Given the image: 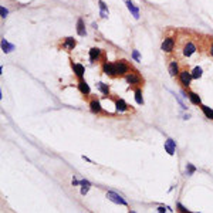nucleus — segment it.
I'll list each match as a JSON object with an SVG mask.
<instances>
[{
  "instance_id": "1",
  "label": "nucleus",
  "mask_w": 213,
  "mask_h": 213,
  "mask_svg": "<svg viewBox=\"0 0 213 213\" xmlns=\"http://www.w3.org/2000/svg\"><path fill=\"white\" fill-rule=\"evenodd\" d=\"M106 197H108V200L114 202L117 205H124V206L128 205L127 200H125L121 195H118V193H115V192H106Z\"/></svg>"
},
{
  "instance_id": "2",
  "label": "nucleus",
  "mask_w": 213,
  "mask_h": 213,
  "mask_svg": "<svg viewBox=\"0 0 213 213\" xmlns=\"http://www.w3.org/2000/svg\"><path fill=\"white\" fill-rule=\"evenodd\" d=\"M128 70H129V67H128V64L124 61V60L115 63V71H117V75H127Z\"/></svg>"
},
{
  "instance_id": "3",
  "label": "nucleus",
  "mask_w": 213,
  "mask_h": 213,
  "mask_svg": "<svg viewBox=\"0 0 213 213\" xmlns=\"http://www.w3.org/2000/svg\"><path fill=\"white\" fill-rule=\"evenodd\" d=\"M103 71H104V74H106V75L115 77V75H117V71H115V63L105 61L103 64Z\"/></svg>"
},
{
  "instance_id": "4",
  "label": "nucleus",
  "mask_w": 213,
  "mask_h": 213,
  "mask_svg": "<svg viewBox=\"0 0 213 213\" xmlns=\"http://www.w3.org/2000/svg\"><path fill=\"white\" fill-rule=\"evenodd\" d=\"M179 80H180V82H182V85L183 87H189L190 85V81H192V74L188 73L186 70L180 71L179 73Z\"/></svg>"
},
{
  "instance_id": "5",
  "label": "nucleus",
  "mask_w": 213,
  "mask_h": 213,
  "mask_svg": "<svg viewBox=\"0 0 213 213\" xmlns=\"http://www.w3.org/2000/svg\"><path fill=\"white\" fill-rule=\"evenodd\" d=\"M125 80H127V82L131 84V85H139L141 84V77L136 73H128L127 75H125Z\"/></svg>"
},
{
  "instance_id": "6",
  "label": "nucleus",
  "mask_w": 213,
  "mask_h": 213,
  "mask_svg": "<svg viewBox=\"0 0 213 213\" xmlns=\"http://www.w3.org/2000/svg\"><path fill=\"white\" fill-rule=\"evenodd\" d=\"M175 47V40H173L172 37H166L164 41H162V50H164L165 53H171Z\"/></svg>"
},
{
  "instance_id": "7",
  "label": "nucleus",
  "mask_w": 213,
  "mask_h": 213,
  "mask_svg": "<svg viewBox=\"0 0 213 213\" xmlns=\"http://www.w3.org/2000/svg\"><path fill=\"white\" fill-rule=\"evenodd\" d=\"M165 151L168 152L169 155H175V151H176V143H175V141L173 139H171V138H169V139H166L165 141Z\"/></svg>"
},
{
  "instance_id": "8",
  "label": "nucleus",
  "mask_w": 213,
  "mask_h": 213,
  "mask_svg": "<svg viewBox=\"0 0 213 213\" xmlns=\"http://www.w3.org/2000/svg\"><path fill=\"white\" fill-rule=\"evenodd\" d=\"M75 44H77V41L74 40L73 37H67L64 40V43H63V49H66L67 51H71V50H74Z\"/></svg>"
},
{
  "instance_id": "9",
  "label": "nucleus",
  "mask_w": 213,
  "mask_h": 213,
  "mask_svg": "<svg viewBox=\"0 0 213 213\" xmlns=\"http://www.w3.org/2000/svg\"><path fill=\"white\" fill-rule=\"evenodd\" d=\"M196 51V45L193 44V43H190L189 41L188 44H185V47H183V56H186V57H190L193 53Z\"/></svg>"
},
{
  "instance_id": "10",
  "label": "nucleus",
  "mask_w": 213,
  "mask_h": 213,
  "mask_svg": "<svg viewBox=\"0 0 213 213\" xmlns=\"http://www.w3.org/2000/svg\"><path fill=\"white\" fill-rule=\"evenodd\" d=\"M125 3H127L128 10L134 14V17H135V19H139V10H138V7H135V6L132 4L131 0H125Z\"/></svg>"
},
{
  "instance_id": "11",
  "label": "nucleus",
  "mask_w": 213,
  "mask_h": 213,
  "mask_svg": "<svg viewBox=\"0 0 213 213\" xmlns=\"http://www.w3.org/2000/svg\"><path fill=\"white\" fill-rule=\"evenodd\" d=\"M78 90L81 91V94H84V95L90 94V85L84 80H80V82H78Z\"/></svg>"
},
{
  "instance_id": "12",
  "label": "nucleus",
  "mask_w": 213,
  "mask_h": 213,
  "mask_svg": "<svg viewBox=\"0 0 213 213\" xmlns=\"http://www.w3.org/2000/svg\"><path fill=\"white\" fill-rule=\"evenodd\" d=\"M90 108L91 111L94 112V114H99L101 111H103V106H101V104H99V101H97V99H92L90 103Z\"/></svg>"
},
{
  "instance_id": "13",
  "label": "nucleus",
  "mask_w": 213,
  "mask_h": 213,
  "mask_svg": "<svg viewBox=\"0 0 213 213\" xmlns=\"http://www.w3.org/2000/svg\"><path fill=\"white\" fill-rule=\"evenodd\" d=\"M73 70H74V73H75V75L82 80V75H84V73H85L84 67H82L81 64H73Z\"/></svg>"
},
{
  "instance_id": "14",
  "label": "nucleus",
  "mask_w": 213,
  "mask_h": 213,
  "mask_svg": "<svg viewBox=\"0 0 213 213\" xmlns=\"http://www.w3.org/2000/svg\"><path fill=\"white\" fill-rule=\"evenodd\" d=\"M180 71H179V66H178L176 61H172L171 64H169V74L172 75V77H175V75H178Z\"/></svg>"
},
{
  "instance_id": "15",
  "label": "nucleus",
  "mask_w": 213,
  "mask_h": 213,
  "mask_svg": "<svg viewBox=\"0 0 213 213\" xmlns=\"http://www.w3.org/2000/svg\"><path fill=\"white\" fill-rule=\"evenodd\" d=\"M115 106H117V111H118V112H124V111L128 110V105L124 99H117V101H115Z\"/></svg>"
},
{
  "instance_id": "16",
  "label": "nucleus",
  "mask_w": 213,
  "mask_h": 213,
  "mask_svg": "<svg viewBox=\"0 0 213 213\" xmlns=\"http://www.w3.org/2000/svg\"><path fill=\"white\" fill-rule=\"evenodd\" d=\"M77 33L78 36H85V26H84V21L82 19H78L77 20Z\"/></svg>"
},
{
  "instance_id": "17",
  "label": "nucleus",
  "mask_w": 213,
  "mask_h": 213,
  "mask_svg": "<svg viewBox=\"0 0 213 213\" xmlns=\"http://www.w3.org/2000/svg\"><path fill=\"white\" fill-rule=\"evenodd\" d=\"M80 185L82 186V188H81V195H84V196H85L87 193H88V190H90V188H91V183L88 182V180L82 179V180H80Z\"/></svg>"
},
{
  "instance_id": "18",
  "label": "nucleus",
  "mask_w": 213,
  "mask_h": 213,
  "mask_svg": "<svg viewBox=\"0 0 213 213\" xmlns=\"http://www.w3.org/2000/svg\"><path fill=\"white\" fill-rule=\"evenodd\" d=\"M101 57V50L99 49H91L90 50V60L91 61H97Z\"/></svg>"
},
{
  "instance_id": "19",
  "label": "nucleus",
  "mask_w": 213,
  "mask_h": 213,
  "mask_svg": "<svg viewBox=\"0 0 213 213\" xmlns=\"http://www.w3.org/2000/svg\"><path fill=\"white\" fill-rule=\"evenodd\" d=\"M2 49H3L4 53H10V51H13V50H14V45L10 44V43H9L6 38H3V40H2Z\"/></svg>"
},
{
  "instance_id": "20",
  "label": "nucleus",
  "mask_w": 213,
  "mask_h": 213,
  "mask_svg": "<svg viewBox=\"0 0 213 213\" xmlns=\"http://www.w3.org/2000/svg\"><path fill=\"white\" fill-rule=\"evenodd\" d=\"M188 97H189V99H190V103L195 104V105H200V104H202L200 97H199L197 94H195V92H189Z\"/></svg>"
},
{
  "instance_id": "21",
  "label": "nucleus",
  "mask_w": 213,
  "mask_h": 213,
  "mask_svg": "<svg viewBox=\"0 0 213 213\" xmlns=\"http://www.w3.org/2000/svg\"><path fill=\"white\" fill-rule=\"evenodd\" d=\"M98 4H99V14H101V17H108V14H110V12H108V9H106V6H105V3L104 2H98Z\"/></svg>"
},
{
  "instance_id": "22",
  "label": "nucleus",
  "mask_w": 213,
  "mask_h": 213,
  "mask_svg": "<svg viewBox=\"0 0 213 213\" xmlns=\"http://www.w3.org/2000/svg\"><path fill=\"white\" fill-rule=\"evenodd\" d=\"M97 87H98V90L101 91L104 95L110 94V87L106 85V84H104V82H98V84H97Z\"/></svg>"
},
{
  "instance_id": "23",
  "label": "nucleus",
  "mask_w": 213,
  "mask_h": 213,
  "mask_svg": "<svg viewBox=\"0 0 213 213\" xmlns=\"http://www.w3.org/2000/svg\"><path fill=\"white\" fill-rule=\"evenodd\" d=\"M135 101H136V104H139V105H142V104H143L142 91H141V88H136V90H135Z\"/></svg>"
},
{
  "instance_id": "24",
  "label": "nucleus",
  "mask_w": 213,
  "mask_h": 213,
  "mask_svg": "<svg viewBox=\"0 0 213 213\" xmlns=\"http://www.w3.org/2000/svg\"><path fill=\"white\" fill-rule=\"evenodd\" d=\"M202 111H203V114L206 115V118H209V119H213V110H210L209 106H206V105H202Z\"/></svg>"
},
{
  "instance_id": "25",
  "label": "nucleus",
  "mask_w": 213,
  "mask_h": 213,
  "mask_svg": "<svg viewBox=\"0 0 213 213\" xmlns=\"http://www.w3.org/2000/svg\"><path fill=\"white\" fill-rule=\"evenodd\" d=\"M202 73H203V71H202L200 67H195V68H193V71L190 74H192V78H200L202 77Z\"/></svg>"
},
{
  "instance_id": "26",
  "label": "nucleus",
  "mask_w": 213,
  "mask_h": 213,
  "mask_svg": "<svg viewBox=\"0 0 213 213\" xmlns=\"http://www.w3.org/2000/svg\"><path fill=\"white\" fill-rule=\"evenodd\" d=\"M195 172H196V168H195L192 164H188V165H186V173H188V175H193Z\"/></svg>"
},
{
  "instance_id": "27",
  "label": "nucleus",
  "mask_w": 213,
  "mask_h": 213,
  "mask_svg": "<svg viewBox=\"0 0 213 213\" xmlns=\"http://www.w3.org/2000/svg\"><path fill=\"white\" fill-rule=\"evenodd\" d=\"M176 206H178V209H179V212H182V213H190L188 209H186V208H185L183 205H182V203H178Z\"/></svg>"
},
{
  "instance_id": "28",
  "label": "nucleus",
  "mask_w": 213,
  "mask_h": 213,
  "mask_svg": "<svg viewBox=\"0 0 213 213\" xmlns=\"http://www.w3.org/2000/svg\"><path fill=\"white\" fill-rule=\"evenodd\" d=\"M132 57H134V60H135V61H139V53H138L136 50H134V51H132Z\"/></svg>"
},
{
  "instance_id": "29",
  "label": "nucleus",
  "mask_w": 213,
  "mask_h": 213,
  "mask_svg": "<svg viewBox=\"0 0 213 213\" xmlns=\"http://www.w3.org/2000/svg\"><path fill=\"white\" fill-rule=\"evenodd\" d=\"M0 12H2V17H3V19H6V16H7V10H6V9H4V7H2V9H0Z\"/></svg>"
},
{
  "instance_id": "30",
  "label": "nucleus",
  "mask_w": 213,
  "mask_h": 213,
  "mask_svg": "<svg viewBox=\"0 0 213 213\" xmlns=\"http://www.w3.org/2000/svg\"><path fill=\"white\" fill-rule=\"evenodd\" d=\"M166 209H168V208H164V206H159V208H158V213H165V212H166Z\"/></svg>"
},
{
  "instance_id": "31",
  "label": "nucleus",
  "mask_w": 213,
  "mask_h": 213,
  "mask_svg": "<svg viewBox=\"0 0 213 213\" xmlns=\"http://www.w3.org/2000/svg\"><path fill=\"white\" fill-rule=\"evenodd\" d=\"M73 185L75 186V185H80V180H77L75 178H73Z\"/></svg>"
},
{
  "instance_id": "32",
  "label": "nucleus",
  "mask_w": 213,
  "mask_h": 213,
  "mask_svg": "<svg viewBox=\"0 0 213 213\" xmlns=\"http://www.w3.org/2000/svg\"><path fill=\"white\" fill-rule=\"evenodd\" d=\"M210 54L213 56V44H212V47H210Z\"/></svg>"
},
{
  "instance_id": "33",
  "label": "nucleus",
  "mask_w": 213,
  "mask_h": 213,
  "mask_svg": "<svg viewBox=\"0 0 213 213\" xmlns=\"http://www.w3.org/2000/svg\"><path fill=\"white\" fill-rule=\"evenodd\" d=\"M128 213H136V212H135V210H129V212H128Z\"/></svg>"
}]
</instances>
